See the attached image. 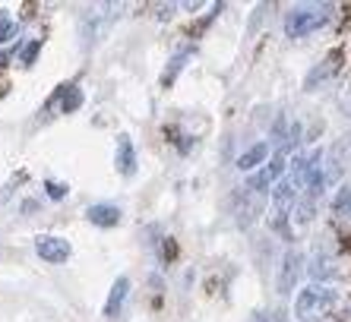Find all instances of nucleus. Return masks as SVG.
<instances>
[{
	"label": "nucleus",
	"instance_id": "1",
	"mask_svg": "<svg viewBox=\"0 0 351 322\" xmlns=\"http://www.w3.org/2000/svg\"><path fill=\"white\" fill-rule=\"evenodd\" d=\"M332 19V7L329 3H301L285 13V35L288 38H307V35L319 32L323 25Z\"/></svg>",
	"mask_w": 351,
	"mask_h": 322
},
{
	"label": "nucleus",
	"instance_id": "2",
	"mask_svg": "<svg viewBox=\"0 0 351 322\" xmlns=\"http://www.w3.org/2000/svg\"><path fill=\"white\" fill-rule=\"evenodd\" d=\"M339 294L326 284H307L304 290H298V297H294V316L301 322H317L323 316H329V310L335 306Z\"/></svg>",
	"mask_w": 351,
	"mask_h": 322
},
{
	"label": "nucleus",
	"instance_id": "3",
	"mask_svg": "<svg viewBox=\"0 0 351 322\" xmlns=\"http://www.w3.org/2000/svg\"><path fill=\"white\" fill-rule=\"evenodd\" d=\"M117 13H121L117 3H98V7L86 10L82 13V38H86V45H95V41L105 38L108 29L114 25Z\"/></svg>",
	"mask_w": 351,
	"mask_h": 322
},
{
	"label": "nucleus",
	"instance_id": "4",
	"mask_svg": "<svg viewBox=\"0 0 351 322\" xmlns=\"http://www.w3.org/2000/svg\"><path fill=\"white\" fill-rule=\"evenodd\" d=\"M301 272H304V256H301L298 250H288L285 256H282V266H278V278H276V290L282 294V297L294 290V284H298Z\"/></svg>",
	"mask_w": 351,
	"mask_h": 322
},
{
	"label": "nucleus",
	"instance_id": "5",
	"mask_svg": "<svg viewBox=\"0 0 351 322\" xmlns=\"http://www.w3.org/2000/svg\"><path fill=\"white\" fill-rule=\"evenodd\" d=\"M35 253H38L45 262H66L70 259V253H73V247H70V240H64V237H54V234H41V237H35Z\"/></svg>",
	"mask_w": 351,
	"mask_h": 322
},
{
	"label": "nucleus",
	"instance_id": "6",
	"mask_svg": "<svg viewBox=\"0 0 351 322\" xmlns=\"http://www.w3.org/2000/svg\"><path fill=\"white\" fill-rule=\"evenodd\" d=\"M339 70H342V51H332V54H326L317 66H313L311 73H307V79H304V89L313 92V89H319V86H326V82L332 79Z\"/></svg>",
	"mask_w": 351,
	"mask_h": 322
},
{
	"label": "nucleus",
	"instance_id": "7",
	"mask_svg": "<svg viewBox=\"0 0 351 322\" xmlns=\"http://www.w3.org/2000/svg\"><path fill=\"white\" fill-rule=\"evenodd\" d=\"M121 215L123 212L117 209L114 202H92L86 209V218H89L95 227H117L121 225Z\"/></svg>",
	"mask_w": 351,
	"mask_h": 322
},
{
	"label": "nucleus",
	"instance_id": "8",
	"mask_svg": "<svg viewBox=\"0 0 351 322\" xmlns=\"http://www.w3.org/2000/svg\"><path fill=\"white\" fill-rule=\"evenodd\" d=\"M127 294H130V278L121 275V278L111 284V294H108V300H105V316L108 319H117V313H121L123 304H127Z\"/></svg>",
	"mask_w": 351,
	"mask_h": 322
},
{
	"label": "nucleus",
	"instance_id": "9",
	"mask_svg": "<svg viewBox=\"0 0 351 322\" xmlns=\"http://www.w3.org/2000/svg\"><path fill=\"white\" fill-rule=\"evenodd\" d=\"M117 171H121L123 177H133L136 174V152H133V143L130 136L123 133V136H117Z\"/></svg>",
	"mask_w": 351,
	"mask_h": 322
},
{
	"label": "nucleus",
	"instance_id": "10",
	"mask_svg": "<svg viewBox=\"0 0 351 322\" xmlns=\"http://www.w3.org/2000/svg\"><path fill=\"white\" fill-rule=\"evenodd\" d=\"M266 158H269V143H256V145H250L247 152H241L237 171H256L266 164Z\"/></svg>",
	"mask_w": 351,
	"mask_h": 322
},
{
	"label": "nucleus",
	"instance_id": "11",
	"mask_svg": "<svg viewBox=\"0 0 351 322\" xmlns=\"http://www.w3.org/2000/svg\"><path fill=\"white\" fill-rule=\"evenodd\" d=\"M307 272H311V278L317 284H323V282H329V278H335V275H339V269H335V262L329 256H317L311 266H307Z\"/></svg>",
	"mask_w": 351,
	"mask_h": 322
},
{
	"label": "nucleus",
	"instance_id": "12",
	"mask_svg": "<svg viewBox=\"0 0 351 322\" xmlns=\"http://www.w3.org/2000/svg\"><path fill=\"white\" fill-rule=\"evenodd\" d=\"M256 215H260V196L250 193L244 202H241V206H237V225H241V227H250V221H254Z\"/></svg>",
	"mask_w": 351,
	"mask_h": 322
},
{
	"label": "nucleus",
	"instance_id": "13",
	"mask_svg": "<svg viewBox=\"0 0 351 322\" xmlns=\"http://www.w3.org/2000/svg\"><path fill=\"white\" fill-rule=\"evenodd\" d=\"M313 209H317V206H313V196H304L301 202H298V206H294V221H298V225H311L313 221Z\"/></svg>",
	"mask_w": 351,
	"mask_h": 322
},
{
	"label": "nucleus",
	"instance_id": "14",
	"mask_svg": "<svg viewBox=\"0 0 351 322\" xmlns=\"http://www.w3.org/2000/svg\"><path fill=\"white\" fill-rule=\"evenodd\" d=\"M80 105H82V92L76 89V86H64V98H60V111H64V114H73Z\"/></svg>",
	"mask_w": 351,
	"mask_h": 322
},
{
	"label": "nucleus",
	"instance_id": "15",
	"mask_svg": "<svg viewBox=\"0 0 351 322\" xmlns=\"http://www.w3.org/2000/svg\"><path fill=\"white\" fill-rule=\"evenodd\" d=\"M332 212L335 215H348L351 218V186H342L332 199Z\"/></svg>",
	"mask_w": 351,
	"mask_h": 322
},
{
	"label": "nucleus",
	"instance_id": "16",
	"mask_svg": "<svg viewBox=\"0 0 351 322\" xmlns=\"http://www.w3.org/2000/svg\"><path fill=\"white\" fill-rule=\"evenodd\" d=\"M187 57H190V51H180L178 57H171V66L165 70V76H162V86H171V82H174V76H178V73L184 70V64H187Z\"/></svg>",
	"mask_w": 351,
	"mask_h": 322
},
{
	"label": "nucleus",
	"instance_id": "17",
	"mask_svg": "<svg viewBox=\"0 0 351 322\" xmlns=\"http://www.w3.org/2000/svg\"><path fill=\"white\" fill-rule=\"evenodd\" d=\"M10 38H16V19L7 10H0V45H7Z\"/></svg>",
	"mask_w": 351,
	"mask_h": 322
},
{
	"label": "nucleus",
	"instance_id": "18",
	"mask_svg": "<svg viewBox=\"0 0 351 322\" xmlns=\"http://www.w3.org/2000/svg\"><path fill=\"white\" fill-rule=\"evenodd\" d=\"M38 51H41V38H32V41H29V45L23 48V54H19V64H23V66H32L35 57H38Z\"/></svg>",
	"mask_w": 351,
	"mask_h": 322
},
{
	"label": "nucleus",
	"instance_id": "19",
	"mask_svg": "<svg viewBox=\"0 0 351 322\" xmlns=\"http://www.w3.org/2000/svg\"><path fill=\"white\" fill-rule=\"evenodd\" d=\"M339 108H342L345 117H351V76L342 79V89H339Z\"/></svg>",
	"mask_w": 351,
	"mask_h": 322
},
{
	"label": "nucleus",
	"instance_id": "20",
	"mask_svg": "<svg viewBox=\"0 0 351 322\" xmlns=\"http://www.w3.org/2000/svg\"><path fill=\"white\" fill-rule=\"evenodd\" d=\"M45 190H48L51 199H64L66 196V184H58V180H45Z\"/></svg>",
	"mask_w": 351,
	"mask_h": 322
},
{
	"label": "nucleus",
	"instance_id": "21",
	"mask_svg": "<svg viewBox=\"0 0 351 322\" xmlns=\"http://www.w3.org/2000/svg\"><path fill=\"white\" fill-rule=\"evenodd\" d=\"M254 322H269V313H256V319Z\"/></svg>",
	"mask_w": 351,
	"mask_h": 322
},
{
	"label": "nucleus",
	"instance_id": "22",
	"mask_svg": "<svg viewBox=\"0 0 351 322\" xmlns=\"http://www.w3.org/2000/svg\"><path fill=\"white\" fill-rule=\"evenodd\" d=\"M7 60H10V54H0V66L7 64Z\"/></svg>",
	"mask_w": 351,
	"mask_h": 322
}]
</instances>
